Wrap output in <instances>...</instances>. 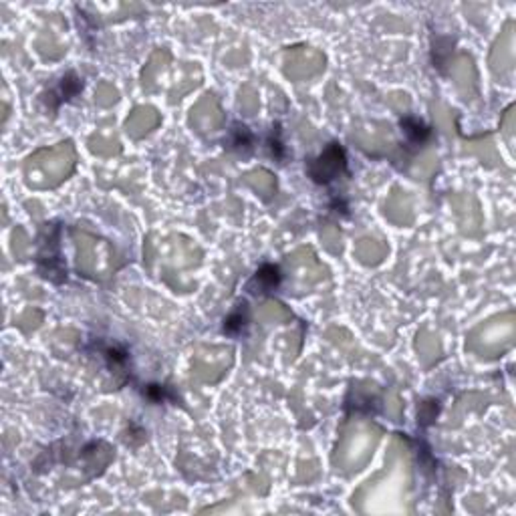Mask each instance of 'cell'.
<instances>
[{
    "label": "cell",
    "instance_id": "1",
    "mask_svg": "<svg viewBox=\"0 0 516 516\" xmlns=\"http://www.w3.org/2000/svg\"><path fill=\"white\" fill-rule=\"evenodd\" d=\"M317 166H319L321 170L319 172H313L315 180L317 182H329L335 173L341 172L345 168L343 149L339 148L337 144H333L331 148L325 151V155L317 162Z\"/></svg>",
    "mask_w": 516,
    "mask_h": 516
},
{
    "label": "cell",
    "instance_id": "2",
    "mask_svg": "<svg viewBox=\"0 0 516 516\" xmlns=\"http://www.w3.org/2000/svg\"><path fill=\"white\" fill-rule=\"evenodd\" d=\"M254 283H258L260 293L271 291L272 287L278 285V269H274V267H265V269H260V271L256 272V276H254Z\"/></svg>",
    "mask_w": 516,
    "mask_h": 516
}]
</instances>
